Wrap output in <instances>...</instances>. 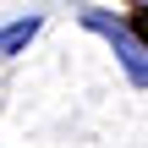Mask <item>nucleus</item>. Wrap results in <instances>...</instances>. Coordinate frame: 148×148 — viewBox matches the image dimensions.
Listing matches in <instances>:
<instances>
[{
	"label": "nucleus",
	"mask_w": 148,
	"mask_h": 148,
	"mask_svg": "<svg viewBox=\"0 0 148 148\" xmlns=\"http://www.w3.org/2000/svg\"><path fill=\"white\" fill-rule=\"evenodd\" d=\"M82 27H93V33H104L110 38V49L121 55V66H126V77L137 82V88H148V44L126 27V22H115L110 11H82Z\"/></svg>",
	"instance_id": "obj_1"
},
{
	"label": "nucleus",
	"mask_w": 148,
	"mask_h": 148,
	"mask_svg": "<svg viewBox=\"0 0 148 148\" xmlns=\"http://www.w3.org/2000/svg\"><path fill=\"white\" fill-rule=\"evenodd\" d=\"M38 27H44V16H16V22H5V27H0V60L22 55V49L38 38Z\"/></svg>",
	"instance_id": "obj_2"
}]
</instances>
